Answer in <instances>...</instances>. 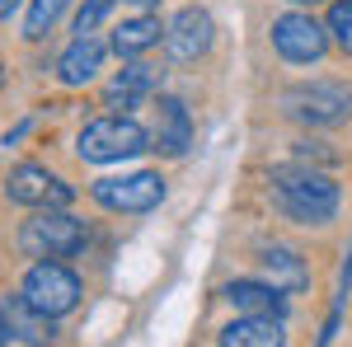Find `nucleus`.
<instances>
[{
	"mask_svg": "<svg viewBox=\"0 0 352 347\" xmlns=\"http://www.w3.org/2000/svg\"><path fill=\"white\" fill-rule=\"evenodd\" d=\"M272 207L296 225H324L338 212V183L315 164H282L272 169Z\"/></svg>",
	"mask_w": 352,
	"mask_h": 347,
	"instance_id": "obj_1",
	"label": "nucleus"
},
{
	"mask_svg": "<svg viewBox=\"0 0 352 347\" xmlns=\"http://www.w3.org/2000/svg\"><path fill=\"white\" fill-rule=\"evenodd\" d=\"M76 150H80V160H89V164H113V160H132L141 150H151V136H146V127H141L136 117L113 113V117L85 122Z\"/></svg>",
	"mask_w": 352,
	"mask_h": 347,
	"instance_id": "obj_2",
	"label": "nucleus"
},
{
	"mask_svg": "<svg viewBox=\"0 0 352 347\" xmlns=\"http://www.w3.org/2000/svg\"><path fill=\"white\" fill-rule=\"evenodd\" d=\"M282 113L305 122V127H338V122L352 117V85H343V80L292 85L282 94Z\"/></svg>",
	"mask_w": 352,
	"mask_h": 347,
	"instance_id": "obj_3",
	"label": "nucleus"
},
{
	"mask_svg": "<svg viewBox=\"0 0 352 347\" xmlns=\"http://www.w3.org/2000/svg\"><path fill=\"white\" fill-rule=\"evenodd\" d=\"M80 244H85V225L66 207H43L19 230V249L28 258H71Z\"/></svg>",
	"mask_w": 352,
	"mask_h": 347,
	"instance_id": "obj_4",
	"label": "nucleus"
},
{
	"mask_svg": "<svg viewBox=\"0 0 352 347\" xmlns=\"http://www.w3.org/2000/svg\"><path fill=\"white\" fill-rule=\"evenodd\" d=\"M33 310H43V315H71L76 310V300H80V277L71 272L66 263H56V258H38V263L28 267L24 287H19Z\"/></svg>",
	"mask_w": 352,
	"mask_h": 347,
	"instance_id": "obj_5",
	"label": "nucleus"
},
{
	"mask_svg": "<svg viewBox=\"0 0 352 347\" xmlns=\"http://www.w3.org/2000/svg\"><path fill=\"white\" fill-rule=\"evenodd\" d=\"M89 197L104 207V212H122V216H141V212H155L164 197V179L141 169V174H122V179H99L89 183Z\"/></svg>",
	"mask_w": 352,
	"mask_h": 347,
	"instance_id": "obj_6",
	"label": "nucleus"
},
{
	"mask_svg": "<svg viewBox=\"0 0 352 347\" xmlns=\"http://www.w3.org/2000/svg\"><path fill=\"white\" fill-rule=\"evenodd\" d=\"M272 47L287 56V61H320L329 47V28L320 19H310V14H282V19H272Z\"/></svg>",
	"mask_w": 352,
	"mask_h": 347,
	"instance_id": "obj_7",
	"label": "nucleus"
},
{
	"mask_svg": "<svg viewBox=\"0 0 352 347\" xmlns=\"http://www.w3.org/2000/svg\"><path fill=\"white\" fill-rule=\"evenodd\" d=\"M212 38H217V24L207 10L197 5H184L169 24H164V52L174 61H197V56L212 52Z\"/></svg>",
	"mask_w": 352,
	"mask_h": 347,
	"instance_id": "obj_8",
	"label": "nucleus"
},
{
	"mask_svg": "<svg viewBox=\"0 0 352 347\" xmlns=\"http://www.w3.org/2000/svg\"><path fill=\"white\" fill-rule=\"evenodd\" d=\"M5 192H10V202H19V207H66V202H71V188L61 183L56 174H47L43 164H19V169H10Z\"/></svg>",
	"mask_w": 352,
	"mask_h": 347,
	"instance_id": "obj_9",
	"label": "nucleus"
},
{
	"mask_svg": "<svg viewBox=\"0 0 352 347\" xmlns=\"http://www.w3.org/2000/svg\"><path fill=\"white\" fill-rule=\"evenodd\" d=\"M151 141H155L151 150H160V155H169V160L188 155V146H192V117H188V108H184V99H174V94H164V99H160Z\"/></svg>",
	"mask_w": 352,
	"mask_h": 347,
	"instance_id": "obj_10",
	"label": "nucleus"
},
{
	"mask_svg": "<svg viewBox=\"0 0 352 347\" xmlns=\"http://www.w3.org/2000/svg\"><path fill=\"white\" fill-rule=\"evenodd\" d=\"M263 277L258 282H268V287H277L282 295L292 291H305L310 287V267H305V258H300L296 249H287V244H272V249H263Z\"/></svg>",
	"mask_w": 352,
	"mask_h": 347,
	"instance_id": "obj_11",
	"label": "nucleus"
},
{
	"mask_svg": "<svg viewBox=\"0 0 352 347\" xmlns=\"http://www.w3.org/2000/svg\"><path fill=\"white\" fill-rule=\"evenodd\" d=\"M104 38H94V33H76V43L61 52V61H56V76H61V85H85L94 80V71L104 66Z\"/></svg>",
	"mask_w": 352,
	"mask_h": 347,
	"instance_id": "obj_12",
	"label": "nucleus"
},
{
	"mask_svg": "<svg viewBox=\"0 0 352 347\" xmlns=\"http://www.w3.org/2000/svg\"><path fill=\"white\" fill-rule=\"evenodd\" d=\"M221 347H287L277 315H244L221 328Z\"/></svg>",
	"mask_w": 352,
	"mask_h": 347,
	"instance_id": "obj_13",
	"label": "nucleus"
},
{
	"mask_svg": "<svg viewBox=\"0 0 352 347\" xmlns=\"http://www.w3.org/2000/svg\"><path fill=\"white\" fill-rule=\"evenodd\" d=\"M155 85H160V76H155L151 66L132 61V66H122V71L104 85V104L118 108V113H122V108H136L146 94H155Z\"/></svg>",
	"mask_w": 352,
	"mask_h": 347,
	"instance_id": "obj_14",
	"label": "nucleus"
},
{
	"mask_svg": "<svg viewBox=\"0 0 352 347\" xmlns=\"http://www.w3.org/2000/svg\"><path fill=\"white\" fill-rule=\"evenodd\" d=\"M226 300L240 310V315H287V295L268 287V282H230L226 287Z\"/></svg>",
	"mask_w": 352,
	"mask_h": 347,
	"instance_id": "obj_15",
	"label": "nucleus"
},
{
	"mask_svg": "<svg viewBox=\"0 0 352 347\" xmlns=\"http://www.w3.org/2000/svg\"><path fill=\"white\" fill-rule=\"evenodd\" d=\"M160 38H164V28L155 14H136V19H122V24L113 28V52L122 56V61H132V56L151 52Z\"/></svg>",
	"mask_w": 352,
	"mask_h": 347,
	"instance_id": "obj_16",
	"label": "nucleus"
},
{
	"mask_svg": "<svg viewBox=\"0 0 352 347\" xmlns=\"http://www.w3.org/2000/svg\"><path fill=\"white\" fill-rule=\"evenodd\" d=\"M5 324H10V333H14V338H24L28 347H43V343H52V338H56V333H52V315L33 310L24 295L5 305Z\"/></svg>",
	"mask_w": 352,
	"mask_h": 347,
	"instance_id": "obj_17",
	"label": "nucleus"
},
{
	"mask_svg": "<svg viewBox=\"0 0 352 347\" xmlns=\"http://www.w3.org/2000/svg\"><path fill=\"white\" fill-rule=\"evenodd\" d=\"M66 5H71V0H33V5H28V19H24V38H28V43L47 38V28L61 19Z\"/></svg>",
	"mask_w": 352,
	"mask_h": 347,
	"instance_id": "obj_18",
	"label": "nucleus"
},
{
	"mask_svg": "<svg viewBox=\"0 0 352 347\" xmlns=\"http://www.w3.org/2000/svg\"><path fill=\"white\" fill-rule=\"evenodd\" d=\"M324 28H329V38H333V47L352 56V0H333L329 5Z\"/></svg>",
	"mask_w": 352,
	"mask_h": 347,
	"instance_id": "obj_19",
	"label": "nucleus"
},
{
	"mask_svg": "<svg viewBox=\"0 0 352 347\" xmlns=\"http://www.w3.org/2000/svg\"><path fill=\"white\" fill-rule=\"evenodd\" d=\"M113 5H118V0H85L80 14H76V33H94V28H99V19L109 14Z\"/></svg>",
	"mask_w": 352,
	"mask_h": 347,
	"instance_id": "obj_20",
	"label": "nucleus"
},
{
	"mask_svg": "<svg viewBox=\"0 0 352 347\" xmlns=\"http://www.w3.org/2000/svg\"><path fill=\"white\" fill-rule=\"evenodd\" d=\"M14 10H19V0H0V19H10Z\"/></svg>",
	"mask_w": 352,
	"mask_h": 347,
	"instance_id": "obj_21",
	"label": "nucleus"
},
{
	"mask_svg": "<svg viewBox=\"0 0 352 347\" xmlns=\"http://www.w3.org/2000/svg\"><path fill=\"white\" fill-rule=\"evenodd\" d=\"M10 343V324H5V305H0V347Z\"/></svg>",
	"mask_w": 352,
	"mask_h": 347,
	"instance_id": "obj_22",
	"label": "nucleus"
},
{
	"mask_svg": "<svg viewBox=\"0 0 352 347\" xmlns=\"http://www.w3.org/2000/svg\"><path fill=\"white\" fill-rule=\"evenodd\" d=\"M132 5H155V0H132Z\"/></svg>",
	"mask_w": 352,
	"mask_h": 347,
	"instance_id": "obj_23",
	"label": "nucleus"
},
{
	"mask_svg": "<svg viewBox=\"0 0 352 347\" xmlns=\"http://www.w3.org/2000/svg\"><path fill=\"white\" fill-rule=\"evenodd\" d=\"M292 5H315V0H292Z\"/></svg>",
	"mask_w": 352,
	"mask_h": 347,
	"instance_id": "obj_24",
	"label": "nucleus"
},
{
	"mask_svg": "<svg viewBox=\"0 0 352 347\" xmlns=\"http://www.w3.org/2000/svg\"><path fill=\"white\" fill-rule=\"evenodd\" d=\"M0 85H5V71H0Z\"/></svg>",
	"mask_w": 352,
	"mask_h": 347,
	"instance_id": "obj_25",
	"label": "nucleus"
}]
</instances>
